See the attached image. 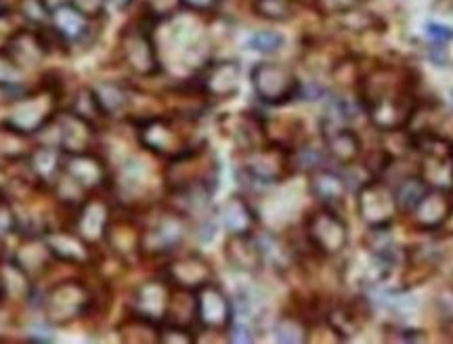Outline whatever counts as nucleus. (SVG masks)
I'll return each instance as SVG.
<instances>
[{"instance_id": "nucleus-1", "label": "nucleus", "mask_w": 453, "mask_h": 344, "mask_svg": "<svg viewBox=\"0 0 453 344\" xmlns=\"http://www.w3.org/2000/svg\"><path fill=\"white\" fill-rule=\"evenodd\" d=\"M364 101L372 124L384 133H395L410 126L418 99L405 72L396 67H376L361 82Z\"/></svg>"}, {"instance_id": "nucleus-2", "label": "nucleus", "mask_w": 453, "mask_h": 344, "mask_svg": "<svg viewBox=\"0 0 453 344\" xmlns=\"http://www.w3.org/2000/svg\"><path fill=\"white\" fill-rule=\"evenodd\" d=\"M137 139L141 148L160 156L164 160H173L200 145L196 141L194 116H150L137 124Z\"/></svg>"}, {"instance_id": "nucleus-3", "label": "nucleus", "mask_w": 453, "mask_h": 344, "mask_svg": "<svg viewBox=\"0 0 453 344\" xmlns=\"http://www.w3.org/2000/svg\"><path fill=\"white\" fill-rule=\"evenodd\" d=\"M219 157L206 145H196L187 154L168 160L164 168V183L170 194L183 191H208L214 194L219 180Z\"/></svg>"}, {"instance_id": "nucleus-4", "label": "nucleus", "mask_w": 453, "mask_h": 344, "mask_svg": "<svg viewBox=\"0 0 453 344\" xmlns=\"http://www.w3.org/2000/svg\"><path fill=\"white\" fill-rule=\"evenodd\" d=\"M42 315L55 328L76 324L93 307V292L81 279L57 281L44 292L42 296Z\"/></svg>"}, {"instance_id": "nucleus-5", "label": "nucleus", "mask_w": 453, "mask_h": 344, "mask_svg": "<svg viewBox=\"0 0 453 344\" xmlns=\"http://www.w3.org/2000/svg\"><path fill=\"white\" fill-rule=\"evenodd\" d=\"M57 114H59V93L49 84L32 93H17L11 101L4 122L34 137L44 126H50Z\"/></svg>"}, {"instance_id": "nucleus-6", "label": "nucleus", "mask_w": 453, "mask_h": 344, "mask_svg": "<svg viewBox=\"0 0 453 344\" xmlns=\"http://www.w3.org/2000/svg\"><path fill=\"white\" fill-rule=\"evenodd\" d=\"M187 217L183 212L164 210L156 214L150 223L141 229V255L156 258L174 252L187 238Z\"/></svg>"}, {"instance_id": "nucleus-7", "label": "nucleus", "mask_w": 453, "mask_h": 344, "mask_svg": "<svg viewBox=\"0 0 453 344\" xmlns=\"http://www.w3.org/2000/svg\"><path fill=\"white\" fill-rule=\"evenodd\" d=\"M242 172L260 185L281 183L294 172L292 151L275 143H263L242 151Z\"/></svg>"}, {"instance_id": "nucleus-8", "label": "nucleus", "mask_w": 453, "mask_h": 344, "mask_svg": "<svg viewBox=\"0 0 453 344\" xmlns=\"http://www.w3.org/2000/svg\"><path fill=\"white\" fill-rule=\"evenodd\" d=\"M252 88L257 97L267 105H283L290 103L300 95V82L294 76L290 67L281 64H257L252 67Z\"/></svg>"}, {"instance_id": "nucleus-9", "label": "nucleus", "mask_w": 453, "mask_h": 344, "mask_svg": "<svg viewBox=\"0 0 453 344\" xmlns=\"http://www.w3.org/2000/svg\"><path fill=\"white\" fill-rule=\"evenodd\" d=\"M304 233H307L309 244L324 256H336L349 244L347 223L330 206H321L309 214Z\"/></svg>"}, {"instance_id": "nucleus-10", "label": "nucleus", "mask_w": 453, "mask_h": 344, "mask_svg": "<svg viewBox=\"0 0 453 344\" xmlns=\"http://www.w3.org/2000/svg\"><path fill=\"white\" fill-rule=\"evenodd\" d=\"M399 212L395 200V189L380 179L367 180L357 191V214L367 227H390Z\"/></svg>"}, {"instance_id": "nucleus-11", "label": "nucleus", "mask_w": 453, "mask_h": 344, "mask_svg": "<svg viewBox=\"0 0 453 344\" xmlns=\"http://www.w3.org/2000/svg\"><path fill=\"white\" fill-rule=\"evenodd\" d=\"M120 55L124 65L134 76L151 78L160 72V59H157L156 44L151 41L145 27L133 26L127 27L120 36Z\"/></svg>"}, {"instance_id": "nucleus-12", "label": "nucleus", "mask_w": 453, "mask_h": 344, "mask_svg": "<svg viewBox=\"0 0 453 344\" xmlns=\"http://www.w3.org/2000/svg\"><path fill=\"white\" fill-rule=\"evenodd\" d=\"M196 317L203 330L225 332L234 324V302L223 287L211 281L196 292Z\"/></svg>"}, {"instance_id": "nucleus-13", "label": "nucleus", "mask_w": 453, "mask_h": 344, "mask_svg": "<svg viewBox=\"0 0 453 344\" xmlns=\"http://www.w3.org/2000/svg\"><path fill=\"white\" fill-rule=\"evenodd\" d=\"M57 124V148L64 154H87L95 151L99 139V126L73 114L72 110L59 111L55 116Z\"/></svg>"}, {"instance_id": "nucleus-14", "label": "nucleus", "mask_w": 453, "mask_h": 344, "mask_svg": "<svg viewBox=\"0 0 453 344\" xmlns=\"http://www.w3.org/2000/svg\"><path fill=\"white\" fill-rule=\"evenodd\" d=\"M42 238L47 241L55 261L73 264V267H88L95 263L93 244H88L76 229L49 227L42 233Z\"/></svg>"}, {"instance_id": "nucleus-15", "label": "nucleus", "mask_w": 453, "mask_h": 344, "mask_svg": "<svg viewBox=\"0 0 453 344\" xmlns=\"http://www.w3.org/2000/svg\"><path fill=\"white\" fill-rule=\"evenodd\" d=\"M170 296H173V286H170L168 279L143 281L130 296V313L160 325L166 321Z\"/></svg>"}, {"instance_id": "nucleus-16", "label": "nucleus", "mask_w": 453, "mask_h": 344, "mask_svg": "<svg viewBox=\"0 0 453 344\" xmlns=\"http://www.w3.org/2000/svg\"><path fill=\"white\" fill-rule=\"evenodd\" d=\"M113 208L101 195L90 194L81 206L76 208V218H73V229L82 235L88 244L97 246L105 241L107 225L111 221Z\"/></svg>"}, {"instance_id": "nucleus-17", "label": "nucleus", "mask_w": 453, "mask_h": 344, "mask_svg": "<svg viewBox=\"0 0 453 344\" xmlns=\"http://www.w3.org/2000/svg\"><path fill=\"white\" fill-rule=\"evenodd\" d=\"M410 214L420 231L441 229L453 217V189L428 187Z\"/></svg>"}, {"instance_id": "nucleus-18", "label": "nucleus", "mask_w": 453, "mask_h": 344, "mask_svg": "<svg viewBox=\"0 0 453 344\" xmlns=\"http://www.w3.org/2000/svg\"><path fill=\"white\" fill-rule=\"evenodd\" d=\"M166 279L173 287L197 292L202 286L214 281V269L200 255H183L166 264Z\"/></svg>"}, {"instance_id": "nucleus-19", "label": "nucleus", "mask_w": 453, "mask_h": 344, "mask_svg": "<svg viewBox=\"0 0 453 344\" xmlns=\"http://www.w3.org/2000/svg\"><path fill=\"white\" fill-rule=\"evenodd\" d=\"M242 67L237 61L225 59L206 65L200 76V93L208 99H229L240 90Z\"/></svg>"}, {"instance_id": "nucleus-20", "label": "nucleus", "mask_w": 453, "mask_h": 344, "mask_svg": "<svg viewBox=\"0 0 453 344\" xmlns=\"http://www.w3.org/2000/svg\"><path fill=\"white\" fill-rule=\"evenodd\" d=\"M64 172L72 177L78 185H82L88 194L104 189L110 180V171H107L105 162L95 154H64Z\"/></svg>"}, {"instance_id": "nucleus-21", "label": "nucleus", "mask_w": 453, "mask_h": 344, "mask_svg": "<svg viewBox=\"0 0 453 344\" xmlns=\"http://www.w3.org/2000/svg\"><path fill=\"white\" fill-rule=\"evenodd\" d=\"M225 258L235 271L258 273L265 264V248L252 233H234L225 241Z\"/></svg>"}, {"instance_id": "nucleus-22", "label": "nucleus", "mask_w": 453, "mask_h": 344, "mask_svg": "<svg viewBox=\"0 0 453 344\" xmlns=\"http://www.w3.org/2000/svg\"><path fill=\"white\" fill-rule=\"evenodd\" d=\"M141 225L133 217H120L113 212L111 221L107 225L105 241L110 250L122 261H130L141 255Z\"/></svg>"}, {"instance_id": "nucleus-23", "label": "nucleus", "mask_w": 453, "mask_h": 344, "mask_svg": "<svg viewBox=\"0 0 453 344\" xmlns=\"http://www.w3.org/2000/svg\"><path fill=\"white\" fill-rule=\"evenodd\" d=\"M55 258L50 255L47 241H44L42 235H30V238H24L19 248L15 250L13 263L19 267L32 281L41 279L44 273H47L50 263Z\"/></svg>"}, {"instance_id": "nucleus-24", "label": "nucleus", "mask_w": 453, "mask_h": 344, "mask_svg": "<svg viewBox=\"0 0 453 344\" xmlns=\"http://www.w3.org/2000/svg\"><path fill=\"white\" fill-rule=\"evenodd\" d=\"M26 164L30 177L44 189H50L59 174L64 172V151L57 145H36Z\"/></svg>"}, {"instance_id": "nucleus-25", "label": "nucleus", "mask_w": 453, "mask_h": 344, "mask_svg": "<svg viewBox=\"0 0 453 344\" xmlns=\"http://www.w3.org/2000/svg\"><path fill=\"white\" fill-rule=\"evenodd\" d=\"M309 191L321 206L332 208L334 204L344 202L349 191V183L340 172L321 166L317 168V171L309 172Z\"/></svg>"}, {"instance_id": "nucleus-26", "label": "nucleus", "mask_w": 453, "mask_h": 344, "mask_svg": "<svg viewBox=\"0 0 453 344\" xmlns=\"http://www.w3.org/2000/svg\"><path fill=\"white\" fill-rule=\"evenodd\" d=\"M11 59L15 61L21 70H27V67L41 65L44 57L49 55L47 47H44L41 32L38 30H19L15 34L13 41L9 42V47L4 49Z\"/></svg>"}, {"instance_id": "nucleus-27", "label": "nucleus", "mask_w": 453, "mask_h": 344, "mask_svg": "<svg viewBox=\"0 0 453 344\" xmlns=\"http://www.w3.org/2000/svg\"><path fill=\"white\" fill-rule=\"evenodd\" d=\"M324 133L326 141V151L334 162L340 166H350L359 160L361 156V139L355 131H350L349 126H338V128H327Z\"/></svg>"}, {"instance_id": "nucleus-28", "label": "nucleus", "mask_w": 453, "mask_h": 344, "mask_svg": "<svg viewBox=\"0 0 453 344\" xmlns=\"http://www.w3.org/2000/svg\"><path fill=\"white\" fill-rule=\"evenodd\" d=\"M220 223L226 229V233H252L257 227L258 217L250 206V202L242 195H231L229 200L220 206Z\"/></svg>"}, {"instance_id": "nucleus-29", "label": "nucleus", "mask_w": 453, "mask_h": 344, "mask_svg": "<svg viewBox=\"0 0 453 344\" xmlns=\"http://www.w3.org/2000/svg\"><path fill=\"white\" fill-rule=\"evenodd\" d=\"M36 148L32 134L11 126L9 122H0V164L9 166L17 162H26Z\"/></svg>"}, {"instance_id": "nucleus-30", "label": "nucleus", "mask_w": 453, "mask_h": 344, "mask_svg": "<svg viewBox=\"0 0 453 344\" xmlns=\"http://www.w3.org/2000/svg\"><path fill=\"white\" fill-rule=\"evenodd\" d=\"M50 21H53L55 32L64 38L65 42L82 41L90 30V19L82 13L81 9L73 7L72 3L64 4V7L50 11Z\"/></svg>"}, {"instance_id": "nucleus-31", "label": "nucleus", "mask_w": 453, "mask_h": 344, "mask_svg": "<svg viewBox=\"0 0 453 344\" xmlns=\"http://www.w3.org/2000/svg\"><path fill=\"white\" fill-rule=\"evenodd\" d=\"M118 336L127 344H156L160 342V325L130 313L118 325Z\"/></svg>"}, {"instance_id": "nucleus-32", "label": "nucleus", "mask_w": 453, "mask_h": 344, "mask_svg": "<svg viewBox=\"0 0 453 344\" xmlns=\"http://www.w3.org/2000/svg\"><path fill=\"white\" fill-rule=\"evenodd\" d=\"M420 177L428 187L453 189V157L447 156H424Z\"/></svg>"}, {"instance_id": "nucleus-33", "label": "nucleus", "mask_w": 453, "mask_h": 344, "mask_svg": "<svg viewBox=\"0 0 453 344\" xmlns=\"http://www.w3.org/2000/svg\"><path fill=\"white\" fill-rule=\"evenodd\" d=\"M168 324H179L189 328L196 317V292L180 290V287H173V296H170V307L166 315Z\"/></svg>"}, {"instance_id": "nucleus-34", "label": "nucleus", "mask_w": 453, "mask_h": 344, "mask_svg": "<svg viewBox=\"0 0 453 344\" xmlns=\"http://www.w3.org/2000/svg\"><path fill=\"white\" fill-rule=\"evenodd\" d=\"M426 189L428 185L426 180L420 177V172L401 179L399 185L395 187V200H396V208H399V212H411L418 202L422 200V195L426 194Z\"/></svg>"}, {"instance_id": "nucleus-35", "label": "nucleus", "mask_w": 453, "mask_h": 344, "mask_svg": "<svg viewBox=\"0 0 453 344\" xmlns=\"http://www.w3.org/2000/svg\"><path fill=\"white\" fill-rule=\"evenodd\" d=\"M70 110L73 114L82 116L84 120L93 122L95 126H99L101 122L107 120V114L104 110V105H101V101L97 97V90L95 88H81L76 93V99L72 101V107Z\"/></svg>"}, {"instance_id": "nucleus-36", "label": "nucleus", "mask_w": 453, "mask_h": 344, "mask_svg": "<svg viewBox=\"0 0 453 344\" xmlns=\"http://www.w3.org/2000/svg\"><path fill=\"white\" fill-rule=\"evenodd\" d=\"M275 338L283 344H303L309 340V328L296 315H283L275 324Z\"/></svg>"}, {"instance_id": "nucleus-37", "label": "nucleus", "mask_w": 453, "mask_h": 344, "mask_svg": "<svg viewBox=\"0 0 453 344\" xmlns=\"http://www.w3.org/2000/svg\"><path fill=\"white\" fill-rule=\"evenodd\" d=\"M254 13L269 21H290L296 15L294 0H254Z\"/></svg>"}, {"instance_id": "nucleus-38", "label": "nucleus", "mask_w": 453, "mask_h": 344, "mask_svg": "<svg viewBox=\"0 0 453 344\" xmlns=\"http://www.w3.org/2000/svg\"><path fill=\"white\" fill-rule=\"evenodd\" d=\"M24 84V70L9 57L7 50H0V88L21 93Z\"/></svg>"}, {"instance_id": "nucleus-39", "label": "nucleus", "mask_w": 453, "mask_h": 344, "mask_svg": "<svg viewBox=\"0 0 453 344\" xmlns=\"http://www.w3.org/2000/svg\"><path fill=\"white\" fill-rule=\"evenodd\" d=\"M248 47L252 50H257V53H265V55H271V53H277L283 47V36L277 32H271V30H263V32H257L252 34L250 41H248Z\"/></svg>"}, {"instance_id": "nucleus-40", "label": "nucleus", "mask_w": 453, "mask_h": 344, "mask_svg": "<svg viewBox=\"0 0 453 344\" xmlns=\"http://www.w3.org/2000/svg\"><path fill=\"white\" fill-rule=\"evenodd\" d=\"M197 338L194 336L191 328L179 324H160V344H196Z\"/></svg>"}, {"instance_id": "nucleus-41", "label": "nucleus", "mask_w": 453, "mask_h": 344, "mask_svg": "<svg viewBox=\"0 0 453 344\" xmlns=\"http://www.w3.org/2000/svg\"><path fill=\"white\" fill-rule=\"evenodd\" d=\"M17 19H19V13H13V11H0V50L9 47V42L13 41L17 32L24 30Z\"/></svg>"}, {"instance_id": "nucleus-42", "label": "nucleus", "mask_w": 453, "mask_h": 344, "mask_svg": "<svg viewBox=\"0 0 453 344\" xmlns=\"http://www.w3.org/2000/svg\"><path fill=\"white\" fill-rule=\"evenodd\" d=\"M19 15L30 19L32 24H44L50 17V11L44 7L42 0H21Z\"/></svg>"}, {"instance_id": "nucleus-43", "label": "nucleus", "mask_w": 453, "mask_h": 344, "mask_svg": "<svg viewBox=\"0 0 453 344\" xmlns=\"http://www.w3.org/2000/svg\"><path fill=\"white\" fill-rule=\"evenodd\" d=\"M72 4L81 9L88 19H95V17L104 15L105 11V0H72Z\"/></svg>"}, {"instance_id": "nucleus-44", "label": "nucleus", "mask_w": 453, "mask_h": 344, "mask_svg": "<svg viewBox=\"0 0 453 344\" xmlns=\"http://www.w3.org/2000/svg\"><path fill=\"white\" fill-rule=\"evenodd\" d=\"M426 36L433 41L437 47H441V44H445L447 41H451L453 38V32L449 30L447 26H439V24H428L426 26Z\"/></svg>"}, {"instance_id": "nucleus-45", "label": "nucleus", "mask_w": 453, "mask_h": 344, "mask_svg": "<svg viewBox=\"0 0 453 344\" xmlns=\"http://www.w3.org/2000/svg\"><path fill=\"white\" fill-rule=\"evenodd\" d=\"M254 336L248 325L231 324L229 325V342H252Z\"/></svg>"}, {"instance_id": "nucleus-46", "label": "nucleus", "mask_w": 453, "mask_h": 344, "mask_svg": "<svg viewBox=\"0 0 453 344\" xmlns=\"http://www.w3.org/2000/svg\"><path fill=\"white\" fill-rule=\"evenodd\" d=\"M179 3L183 4L185 9L196 11V13H208V11L217 7L219 0H179Z\"/></svg>"}, {"instance_id": "nucleus-47", "label": "nucleus", "mask_w": 453, "mask_h": 344, "mask_svg": "<svg viewBox=\"0 0 453 344\" xmlns=\"http://www.w3.org/2000/svg\"><path fill=\"white\" fill-rule=\"evenodd\" d=\"M3 267H4V258H3V244H0V302H3Z\"/></svg>"}, {"instance_id": "nucleus-48", "label": "nucleus", "mask_w": 453, "mask_h": 344, "mask_svg": "<svg viewBox=\"0 0 453 344\" xmlns=\"http://www.w3.org/2000/svg\"><path fill=\"white\" fill-rule=\"evenodd\" d=\"M4 204V191H3V187H0V206Z\"/></svg>"}, {"instance_id": "nucleus-49", "label": "nucleus", "mask_w": 453, "mask_h": 344, "mask_svg": "<svg viewBox=\"0 0 453 344\" xmlns=\"http://www.w3.org/2000/svg\"><path fill=\"white\" fill-rule=\"evenodd\" d=\"M451 157H453V143H451Z\"/></svg>"}, {"instance_id": "nucleus-50", "label": "nucleus", "mask_w": 453, "mask_h": 344, "mask_svg": "<svg viewBox=\"0 0 453 344\" xmlns=\"http://www.w3.org/2000/svg\"><path fill=\"white\" fill-rule=\"evenodd\" d=\"M451 13H453V4H451Z\"/></svg>"}]
</instances>
